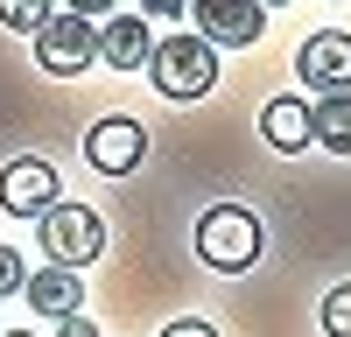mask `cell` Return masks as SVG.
Segmentation results:
<instances>
[{
    "label": "cell",
    "instance_id": "10",
    "mask_svg": "<svg viewBox=\"0 0 351 337\" xmlns=\"http://www.w3.org/2000/svg\"><path fill=\"white\" fill-rule=\"evenodd\" d=\"M99 56H106L112 71H141V64L155 56L148 21H141V14H106V21H99Z\"/></svg>",
    "mask_w": 351,
    "mask_h": 337
},
{
    "label": "cell",
    "instance_id": "20",
    "mask_svg": "<svg viewBox=\"0 0 351 337\" xmlns=\"http://www.w3.org/2000/svg\"><path fill=\"white\" fill-rule=\"evenodd\" d=\"M260 8H281V0H260Z\"/></svg>",
    "mask_w": 351,
    "mask_h": 337
},
{
    "label": "cell",
    "instance_id": "13",
    "mask_svg": "<svg viewBox=\"0 0 351 337\" xmlns=\"http://www.w3.org/2000/svg\"><path fill=\"white\" fill-rule=\"evenodd\" d=\"M49 14H56V0H0V28H21V36H36Z\"/></svg>",
    "mask_w": 351,
    "mask_h": 337
},
{
    "label": "cell",
    "instance_id": "6",
    "mask_svg": "<svg viewBox=\"0 0 351 337\" xmlns=\"http://www.w3.org/2000/svg\"><path fill=\"white\" fill-rule=\"evenodd\" d=\"M295 77L309 84L316 99H324V92H351V36H344V28L309 36V42L295 49Z\"/></svg>",
    "mask_w": 351,
    "mask_h": 337
},
{
    "label": "cell",
    "instance_id": "7",
    "mask_svg": "<svg viewBox=\"0 0 351 337\" xmlns=\"http://www.w3.org/2000/svg\"><path fill=\"white\" fill-rule=\"evenodd\" d=\"M197 8V36L225 42V49H253L260 28H267V8L260 0H190Z\"/></svg>",
    "mask_w": 351,
    "mask_h": 337
},
{
    "label": "cell",
    "instance_id": "12",
    "mask_svg": "<svg viewBox=\"0 0 351 337\" xmlns=\"http://www.w3.org/2000/svg\"><path fill=\"white\" fill-rule=\"evenodd\" d=\"M309 140L330 155H351V92H324L309 105Z\"/></svg>",
    "mask_w": 351,
    "mask_h": 337
},
{
    "label": "cell",
    "instance_id": "18",
    "mask_svg": "<svg viewBox=\"0 0 351 337\" xmlns=\"http://www.w3.org/2000/svg\"><path fill=\"white\" fill-rule=\"evenodd\" d=\"M56 337H99V323L77 309V316H64V323H56Z\"/></svg>",
    "mask_w": 351,
    "mask_h": 337
},
{
    "label": "cell",
    "instance_id": "1",
    "mask_svg": "<svg viewBox=\"0 0 351 337\" xmlns=\"http://www.w3.org/2000/svg\"><path fill=\"white\" fill-rule=\"evenodd\" d=\"M260 246H267V232H260V218L246 204H211V211L197 218V260H211L218 274L253 267Z\"/></svg>",
    "mask_w": 351,
    "mask_h": 337
},
{
    "label": "cell",
    "instance_id": "5",
    "mask_svg": "<svg viewBox=\"0 0 351 337\" xmlns=\"http://www.w3.org/2000/svg\"><path fill=\"white\" fill-rule=\"evenodd\" d=\"M141 155H148V134H141V120H127V112H106V120L84 134V162H92L99 176H134Z\"/></svg>",
    "mask_w": 351,
    "mask_h": 337
},
{
    "label": "cell",
    "instance_id": "15",
    "mask_svg": "<svg viewBox=\"0 0 351 337\" xmlns=\"http://www.w3.org/2000/svg\"><path fill=\"white\" fill-rule=\"evenodd\" d=\"M21 281H28L21 253H14V246H0V295H21Z\"/></svg>",
    "mask_w": 351,
    "mask_h": 337
},
{
    "label": "cell",
    "instance_id": "19",
    "mask_svg": "<svg viewBox=\"0 0 351 337\" xmlns=\"http://www.w3.org/2000/svg\"><path fill=\"white\" fill-rule=\"evenodd\" d=\"M162 337H218V330H211V323H204V316H183V323H169Z\"/></svg>",
    "mask_w": 351,
    "mask_h": 337
},
{
    "label": "cell",
    "instance_id": "16",
    "mask_svg": "<svg viewBox=\"0 0 351 337\" xmlns=\"http://www.w3.org/2000/svg\"><path fill=\"white\" fill-rule=\"evenodd\" d=\"M190 0H141V21H176Z\"/></svg>",
    "mask_w": 351,
    "mask_h": 337
},
{
    "label": "cell",
    "instance_id": "11",
    "mask_svg": "<svg viewBox=\"0 0 351 337\" xmlns=\"http://www.w3.org/2000/svg\"><path fill=\"white\" fill-rule=\"evenodd\" d=\"M260 134H267V148L302 155L309 148V105L302 99H267V105H260Z\"/></svg>",
    "mask_w": 351,
    "mask_h": 337
},
{
    "label": "cell",
    "instance_id": "3",
    "mask_svg": "<svg viewBox=\"0 0 351 337\" xmlns=\"http://www.w3.org/2000/svg\"><path fill=\"white\" fill-rule=\"evenodd\" d=\"M148 77H155L162 99H204V92L218 84V56H211L204 36H169V42H155V56H148Z\"/></svg>",
    "mask_w": 351,
    "mask_h": 337
},
{
    "label": "cell",
    "instance_id": "2",
    "mask_svg": "<svg viewBox=\"0 0 351 337\" xmlns=\"http://www.w3.org/2000/svg\"><path fill=\"white\" fill-rule=\"evenodd\" d=\"M43 253H49V267H92L99 253H106V225H99V211L92 204H64V197H56V204L43 211Z\"/></svg>",
    "mask_w": 351,
    "mask_h": 337
},
{
    "label": "cell",
    "instance_id": "8",
    "mask_svg": "<svg viewBox=\"0 0 351 337\" xmlns=\"http://www.w3.org/2000/svg\"><path fill=\"white\" fill-rule=\"evenodd\" d=\"M56 204V168L43 155H21L0 168V211H14V218H43Z\"/></svg>",
    "mask_w": 351,
    "mask_h": 337
},
{
    "label": "cell",
    "instance_id": "9",
    "mask_svg": "<svg viewBox=\"0 0 351 337\" xmlns=\"http://www.w3.org/2000/svg\"><path fill=\"white\" fill-rule=\"evenodd\" d=\"M21 295H28V309H36V316L64 323V316H77V309H84V281H77L71 267H36V274L21 281Z\"/></svg>",
    "mask_w": 351,
    "mask_h": 337
},
{
    "label": "cell",
    "instance_id": "21",
    "mask_svg": "<svg viewBox=\"0 0 351 337\" xmlns=\"http://www.w3.org/2000/svg\"><path fill=\"white\" fill-rule=\"evenodd\" d=\"M8 337H28V330H8Z\"/></svg>",
    "mask_w": 351,
    "mask_h": 337
},
{
    "label": "cell",
    "instance_id": "4",
    "mask_svg": "<svg viewBox=\"0 0 351 337\" xmlns=\"http://www.w3.org/2000/svg\"><path fill=\"white\" fill-rule=\"evenodd\" d=\"M36 64H43L49 77H77L84 64H99V21L56 8V14L36 28Z\"/></svg>",
    "mask_w": 351,
    "mask_h": 337
},
{
    "label": "cell",
    "instance_id": "17",
    "mask_svg": "<svg viewBox=\"0 0 351 337\" xmlns=\"http://www.w3.org/2000/svg\"><path fill=\"white\" fill-rule=\"evenodd\" d=\"M64 14H84V21H106L112 0H64Z\"/></svg>",
    "mask_w": 351,
    "mask_h": 337
},
{
    "label": "cell",
    "instance_id": "14",
    "mask_svg": "<svg viewBox=\"0 0 351 337\" xmlns=\"http://www.w3.org/2000/svg\"><path fill=\"white\" fill-rule=\"evenodd\" d=\"M324 330L330 337H351V281H337V288L324 295Z\"/></svg>",
    "mask_w": 351,
    "mask_h": 337
}]
</instances>
